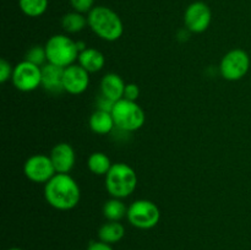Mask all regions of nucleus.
<instances>
[{"instance_id": "nucleus-15", "label": "nucleus", "mask_w": 251, "mask_h": 250, "mask_svg": "<svg viewBox=\"0 0 251 250\" xmlns=\"http://www.w3.org/2000/svg\"><path fill=\"white\" fill-rule=\"evenodd\" d=\"M91 130L98 135H107L113 131L115 127L114 119H113L112 112L97 109L92 113L88 120Z\"/></svg>"}, {"instance_id": "nucleus-25", "label": "nucleus", "mask_w": 251, "mask_h": 250, "mask_svg": "<svg viewBox=\"0 0 251 250\" xmlns=\"http://www.w3.org/2000/svg\"><path fill=\"white\" fill-rule=\"evenodd\" d=\"M140 96V88L136 83H126L124 91V98L129 100H134L136 102V100Z\"/></svg>"}, {"instance_id": "nucleus-26", "label": "nucleus", "mask_w": 251, "mask_h": 250, "mask_svg": "<svg viewBox=\"0 0 251 250\" xmlns=\"http://www.w3.org/2000/svg\"><path fill=\"white\" fill-rule=\"evenodd\" d=\"M87 250H113V248L110 247V244L100 240V242H91Z\"/></svg>"}, {"instance_id": "nucleus-1", "label": "nucleus", "mask_w": 251, "mask_h": 250, "mask_svg": "<svg viewBox=\"0 0 251 250\" xmlns=\"http://www.w3.org/2000/svg\"><path fill=\"white\" fill-rule=\"evenodd\" d=\"M44 198L55 210H73L80 202V186L69 174L56 173L48 183L44 184Z\"/></svg>"}, {"instance_id": "nucleus-16", "label": "nucleus", "mask_w": 251, "mask_h": 250, "mask_svg": "<svg viewBox=\"0 0 251 250\" xmlns=\"http://www.w3.org/2000/svg\"><path fill=\"white\" fill-rule=\"evenodd\" d=\"M78 64L90 74L98 73L104 68L105 58L102 51L95 48H87L78 55Z\"/></svg>"}, {"instance_id": "nucleus-9", "label": "nucleus", "mask_w": 251, "mask_h": 250, "mask_svg": "<svg viewBox=\"0 0 251 250\" xmlns=\"http://www.w3.org/2000/svg\"><path fill=\"white\" fill-rule=\"evenodd\" d=\"M24 173L28 180L38 184H46L56 174L50 157L47 154H33L24 166Z\"/></svg>"}, {"instance_id": "nucleus-18", "label": "nucleus", "mask_w": 251, "mask_h": 250, "mask_svg": "<svg viewBox=\"0 0 251 250\" xmlns=\"http://www.w3.org/2000/svg\"><path fill=\"white\" fill-rule=\"evenodd\" d=\"M87 25V19L83 16V14L77 11L68 12L61 19V27L68 33H77V32H81Z\"/></svg>"}, {"instance_id": "nucleus-12", "label": "nucleus", "mask_w": 251, "mask_h": 250, "mask_svg": "<svg viewBox=\"0 0 251 250\" xmlns=\"http://www.w3.org/2000/svg\"><path fill=\"white\" fill-rule=\"evenodd\" d=\"M49 157H50L51 162H53L56 173L69 174L73 171L74 166H75V151H74L73 146L66 144V142L56 144L51 149Z\"/></svg>"}, {"instance_id": "nucleus-7", "label": "nucleus", "mask_w": 251, "mask_h": 250, "mask_svg": "<svg viewBox=\"0 0 251 250\" xmlns=\"http://www.w3.org/2000/svg\"><path fill=\"white\" fill-rule=\"evenodd\" d=\"M250 69V56L243 49H233L222 58L220 71L223 78L228 81L242 80Z\"/></svg>"}, {"instance_id": "nucleus-8", "label": "nucleus", "mask_w": 251, "mask_h": 250, "mask_svg": "<svg viewBox=\"0 0 251 250\" xmlns=\"http://www.w3.org/2000/svg\"><path fill=\"white\" fill-rule=\"evenodd\" d=\"M12 83L22 92H31L42 86V68L24 60L14 66Z\"/></svg>"}, {"instance_id": "nucleus-11", "label": "nucleus", "mask_w": 251, "mask_h": 250, "mask_svg": "<svg viewBox=\"0 0 251 250\" xmlns=\"http://www.w3.org/2000/svg\"><path fill=\"white\" fill-rule=\"evenodd\" d=\"M63 85L65 92L70 95H81L90 85V73L80 64H73L64 69Z\"/></svg>"}, {"instance_id": "nucleus-4", "label": "nucleus", "mask_w": 251, "mask_h": 250, "mask_svg": "<svg viewBox=\"0 0 251 250\" xmlns=\"http://www.w3.org/2000/svg\"><path fill=\"white\" fill-rule=\"evenodd\" d=\"M44 47L48 63L64 69L75 64L80 55L76 42L65 34H54L47 41Z\"/></svg>"}, {"instance_id": "nucleus-6", "label": "nucleus", "mask_w": 251, "mask_h": 250, "mask_svg": "<svg viewBox=\"0 0 251 250\" xmlns=\"http://www.w3.org/2000/svg\"><path fill=\"white\" fill-rule=\"evenodd\" d=\"M127 220L130 225L139 229H151L161 220L158 206L150 200H136L127 207Z\"/></svg>"}, {"instance_id": "nucleus-20", "label": "nucleus", "mask_w": 251, "mask_h": 250, "mask_svg": "<svg viewBox=\"0 0 251 250\" xmlns=\"http://www.w3.org/2000/svg\"><path fill=\"white\" fill-rule=\"evenodd\" d=\"M112 162L109 157L103 152H93L87 161V167L96 175H105L112 168Z\"/></svg>"}, {"instance_id": "nucleus-22", "label": "nucleus", "mask_w": 251, "mask_h": 250, "mask_svg": "<svg viewBox=\"0 0 251 250\" xmlns=\"http://www.w3.org/2000/svg\"><path fill=\"white\" fill-rule=\"evenodd\" d=\"M25 60L29 61V63L34 64L37 66H41V68L43 65H46V61H48V59H47L46 47L33 46L32 48H29L27 50L26 56H25Z\"/></svg>"}, {"instance_id": "nucleus-24", "label": "nucleus", "mask_w": 251, "mask_h": 250, "mask_svg": "<svg viewBox=\"0 0 251 250\" xmlns=\"http://www.w3.org/2000/svg\"><path fill=\"white\" fill-rule=\"evenodd\" d=\"M12 74H14V68L11 64L5 59L0 60V82L5 83L7 80L12 78Z\"/></svg>"}, {"instance_id": "nucleus-19", "label": "nucleus", "mask_w": 251, "mask_h": 250, "mask_svg": "<svg viewBox=\"0 0 251 250\" xmlns=\"http://www.w3.org/2000/svg\"><path fill=\"white\" fill-rule=\"evenodd\" d=\"M127 215V207L123 202L122 199L112 198L110 200H107L103 205V216L108 221H117L119 222L120 220Z\"/></svg>"}, {"instance_id": "nucleus-5", "label": "nucleus", "mask_w": 251, "mask_h": 250, "mask_svg": "<svg viewBox=\"0 0 251 250\" xmlns=\"http://www.w3.org/2000/svg\"><path fill=\"white\" fill-rule=\"evenodd\" d=\"M115 127L126 132L136 131L145 124L146 115L144 109L134 100H123L114 103L112 109Z\"/></svg>"}, {"instance_id": "nucleus-14", "label": "nucleus", "mask_w": 251, "mask_h": 250, "mask_svg": "<svg viewBox=\"0 0 251 250\" xmlns=\"http://www.w3.org/2000/svg\"><path fill=\"white\" fill-rule=\"evenodd\" d=\"M125 86L126 83L118 74H107L100 81V95L115 103L124 98Z\"/></svg>"}, {"instance_id": "nucleus-21", "label": "nucleus", "mask_w": 251, "mask_h": 250, "mask_svg": "<svg viewBox=\"0 0 251 250\" xmlns=\"http://www.w3.org/2000/svg\"><path fill=\"white\" fill-rule=\"evenodd\" d=\"M49 0H19L21 11L28 17H39L47 11Z\"/></svg>"}, {"instance_id": "nucleus-3", "label": "nucleus", "mask_w": 251, "mask_h": 250, "mask_svg": "<svg viewBox=\"0 0 251 250\" xmlns=\"http://www.w3.org/2000/svg\"><path fill=\"white\" fill-rule=\"evenodd\" d=\"M137 186V174L129 164L114 163L105 174V189L112 198L125 199L131 195Z\"/></svg>"}, {"instance_id": "nucleus-2", "label": "nucleus", "mask_w": 251, "mask_h": 250, "mask_svg": "<svg viewBox=\"0 0 251 250\" xmlns=\"http://www.w3.org/2000/svg\"><path fill=\"white\" fill-rule=\"evenodd\" d=\"M88 26L100 37L107 42H115L124 33L122 19L114 10L107 6H95L88 12Z\"/></svg>"}, {"instance_id": "nucleus-23", "label": "nucleus", "mask_w": 251, "mask_h": 250, "mask_svg": "<svg viewBox=\"0 0 251 250\" xmlns=\"http://www.w3.org/2000/svg\"><path fill=\"white\" fill-rule=\"evenodd\" d=\"M70 4L73 6L74 11L86 14V12H90L93 9L95 0H70Z\"/></svg>"}, {"instance_id": "nucleus-13", "label": "nucleus", "mask_w": 251, "mask_h": 250, "mask_svg": "<svg viewBox=\"0 0 251 250\" xmlns=\"http://www.w3.org/2000/svg\"><path fill=\"white\" fill-rule=\"evenodd\" d=\"M64 68L47 63L42 66V87L50 95H60L65 92L63 85Z\"/></svg>"}, {"instance_id": "nucleus-10", "label": "nucleus", "mask_w": 251, "mask_h": 250, "mask_svg": "<svg viewBox=\"0 0 251 250\" xmlns=\"http://www.w3.org/2000/svg\"><path fill=\"white\" fill-rule=\"evenodd\" d=\"M212 12L210 6L203 1L191 2L184 14V24L191 33H202L210 27Z\"/></svg>"}, {"instance_id": "nucleus-17", "label": "nucleus", "mask_w": 251, "mask_h": 250, "mask_svg": "<svg viewBox=\"0 0 251 250\" xmlns=\"http://www.w3.org/2000/svg\"><path fill=\"white\" fill-rule=\"evenodd\" d=\"M125 235L124 225L117 221H108L107 223L102 225L98 230V238L100 242H104L107 244H114L120 242Z\"/></svg>"}, {"instance_id": "nucleus-27", "label": "nucleus", "mask_w": 251, "mask_h": 250, "mask_svg": "<svg viewBox=\"0 0 251 250\" xmlns=\"http://www.w3.org/2000/svg\"><path fill=\"white\" fill-rule=\"evenodd\" d=\"M7 250H22V249H20V248H10V249Z\"/></svg>"}]
</instances>
